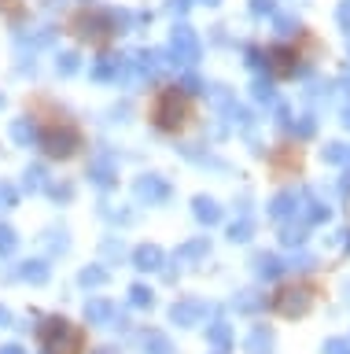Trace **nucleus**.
Masks as SVG:
<instances>
[{"label": "nucleus", "instance_id": "nucleus-1", "mask_svg": "<svg viewBox=\"0 0 350 354\" xmlns=\"http://www.w3.org/2000/svg\"><path fill=\"white\" fill-rule=\"evenodd\" d=\"M26 111L37 126V137L41 144L48 148V155L56 159H70L85 148V129L78 126V118H70L59 104H52L48 96H34L26 100Z\"/></svg>", "mask_w": 350, "mask_h": 354}, {"label": "nucleus", "instance_id": "nucleus-2", "mask_svg": "<svg viewBox=\"0 0 350 354\" xmlns=\"http://www.w3.org/2000/svg\"><path fill=\"white\" fill-rule=\"evenodd\" d=\"M144 115L159 133L181 137V133L195 122V96L181 85H159V88H151Z\"/></svg>", "mask_w": 350, "mask_h": 354}, {"label": "nucleus", "instance_id": "nucleus-3", "mask_svg": "<svg viewBox=\"0 0 350 354\" xmlns=\"http://www.w3.org/2000/svg\"><path fill=\"white\" fill-rule=\"evenodd\" d=\"M63 26H67L70 37L89 44L93 52H107L111 41H115V19L107 15V11H100V8H74Z\"/></svg>", "mask_w": 350, "mask_h": 354}, {"label": "nucleus", "instance_id": "nucleus-4", "mask_svg": "<svg viewBox=\"0 0 350 354\" xmlns=\"http://www.w3.org/2000/svg\"><path fill=\"white\" fill-rule=\"evenodd\" d=\"M41 343H45L48 354H85L89 351V336H85L81 325L63 317H52L41 325Z\"/></svg>", "mask_w": 350, "mask_h": 354}, {"label": "nucleus", "instance_id": "nucleus-5", "mask_svg": "<svg viewBox=\"0 0 350 354\" xmlns=\"http://www.w3.org/2000/svg\"><path fill=\"white\" fill-rule=\"evenodd\" d=\"M0 11H4L8 19H19L26 11V4H23V0H0Z\"/></svg>", "mask_w": 350, "mask_h": 354}]
</instances>
